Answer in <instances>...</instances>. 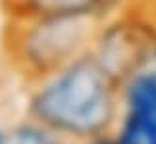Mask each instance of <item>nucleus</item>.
Instances as JSON below:
<instances>
[{"mask_svg": "<svg viewBox=\"0 0 156 144\" xmlns=\"http://www.w3.org/2000/svg\"><path fill=\"white\" fill-rule=\"evenodd\" d=\"M31 85L25 113L68 142L110 135L119 119V83L91 52Z\"/></svg>", "mask_w": 156, "mask_h": 144, "instance_id": "f257e3e1", "label": "nucleus"}, {"mask_svg": "<svg viewBox=\"0 0 156 144\" xmlns=\"http://www.w3.org/2000/svg\"><path fill=\"white\" fill-rule=\"evenodd\" d=\"M100 23L77 17L12 19L6 50L12 65L35 83L91 50Z\"/></svg>", "mask_w": 156, "mask_h": 144, "instance_id": "f03ea898", "label": "nucleus"}, {"mask_svg": "<svg viewBox=\"0 0 156 144\" xmlns=\"http://www.w3.org/2000/svg\"><path fill=\"white\" fill-rule=\"evenodd\" d=\"M156 35V17L119 12L97 27L91 56L119 85L135 71L148 67Z\"/></svg>", "mask_w": 156, "mask_h": 144, "instance_id": "7ed1b4c3", "label": "nucleus"}, {"mask_svg": "<svg viewBox=\"0 0 156 144\" xmlns=\"http://www.w3.org/2000/svg\"><path fill=\"white\" fill-rule=\"evenodd\" d=\"M119 119L112 133L135 144H156V75L139 69L119 85Z\"/></svg>", "mask_w": 156, "mask_h": 144, "instance_id": "20e7f679", "label": "nucleus"}, {"mask_svg": "<svg viewBox=\"0 0 156 144\" xmlns=\"http://www.w3.org/2000/svg\"><path fill=\"white\" fill-rule=\"evenodd\" d=\"M12 19L77 17L102 23L123 12L125 0H2Z\"/></svg>", "mask_w": 156, "mask_h": 144, "instance_id": "39448f33", "label": "nucleus"}, {"mask_svg": "<svg viewBox=\"0 0 156 144\" xmlns=\"http://www.w3.org/2000/svg\"><path fill=\"white\" fill-rule=\"evenodd\" d=\"M8 144H71L56 131L39 123L33 117H25L8 129Z\"/></svg>", "mask_w": 156, "mask_h": 144, "instance_id": "423d86ee", "label": "nucleus"}, {"mask_svg": "<svg viewBox=\"0 0 156 144\" xmlns=\"http://www.w3.org/2000/svg\"><path fill=\"white\" fill-rule=\"evenodd\" d=\"M77 144H112V136L110 135H102V136H94V139L77 142Z\"/></svg>", "mask_w": 156, "mask_h": 144, "instance_id": "0eeeda50", "label": "nucleus"}, {"mask_svg": "<svg viewBox=\"0 0 156 144\" xmlns=\"http://www.w3.org/2000/svg\"><path fill=\"white\" fill-rule=\"evenodd\" d=\"M148 69L154 71L156 75V35H154V44H152V52H151V62H148Z\"/></svg>", "mask_w": 156, "mask_h": 144, "instance_id": "6e6552de", "label": "nucleus"}, {"mask_svg": "<svg viewBox=\"0 0 156 144\" xmlns=\"http://www.w3.org/2000/svg\"><path fill=\"white\" fill-rule=\"evenodd\" d=\"M0 144H8V129H0Z\"/></svg>", "mask_w": 156, "mask_h": 144, "instance_id": "1a4fd4ad", "label": "nucleus"}]
</instances>
